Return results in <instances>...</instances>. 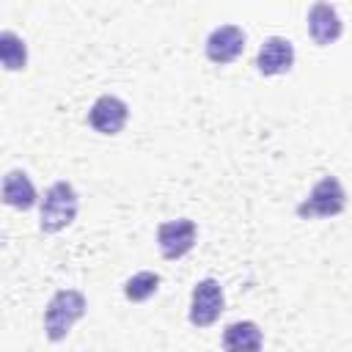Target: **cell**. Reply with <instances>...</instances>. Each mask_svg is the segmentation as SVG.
I'll list each match as a JSON object with an SVG mask.
<instances>
[{"label":"cell","mask_w":352,"mask_h":352,"mask_svg":"<svg viewBox=\"0 0 352 352\" xmlns=\"http://www.w3.org/2000/svg\"><path fill=\"white\" fill-rule=\"evenodd\" d=\"M77 214V192L69 182H55L41 201V231L44 234H55L60 228H66Z\"/></svg>","instance_id":"6da1fadb"},{"label":"cell","mask_w":352,"mask_h":352,"mask_svg":"<svg viewBox=\"0 0 352 352\" xmlns=\"http://www.w3.org/2000/svg\"><path fill=\"white\" fill-rule=\"evenodd\" d=\"M85 314V297L74 289H63L58 292L50 305H47V314H44V330H47V338L50 341H60L72 324Z\"/></svg>","instance_id":"7a4b0ae2"},{"label":"cell","mask_w":352,"mask_h":352,"mask_svg":"<svg viewBox=\"0 0 352 352\" xmlns=\"http://www.w3.org/2000/svg\"><path fill=\"white\" fill-rule=\"evenodd\" d=\"M344 206H346L344 187L338 184L336 176H324L322 182H316V187L311 190V195L297 206V214L302 220H311V217H333Z\"/></svg>","instance_id":"3957f363"},{"label":"cell","mask_w":352,"mask_h":352,"mask_svg":"<svg viewBox=\"0 0 352 352\" xmlns=\"http://www.w3.org/2000/svg\"><path fill=\"white\" fill-rule=\"evenodd\" d=\"M223 314V289L217 280L204 278L195 283L192 289V302H190V322L195 327H209L212 322H217V316Z\"/></svg>","instance_id":"277c9868"},{"label":"cell","mask_w":352,"mask_h":352,"mask_svg":"<svg viewBox=\"0 0 352 352\" xmlns=\"http://www.w3.org/2000/svg\"><path fill=\"white\" fill-rule=\"evenodd\" d=\"M157 245H160V253L165 258H170V261L173 258H182L195 245V223L187 220V217L162 223L160 231H157Z\"/></svg>","instance_id":"5b68a950"},{"label":"cell","mask_w":352,"mask_h":352,"mask_svg":"<svg viewBox=\"0 0 352 352\" xmlns=\"http://www.w3.org/2000/svg\"><path fill=\"white\" fill-rule=\"evenodd\" d=\"M242 50H245V33L236 25H220L206 38V58L220 66L236 60L242 55Z\"/></svg>","instance_id":"8992f818"},{"label":"cell","mask_w":352,"mask_h":352,"mask_svg":"<svg viewBox=\"0 0 352 352\" xmlns=\"http://www.w3.org/2000/svg\"><path fill=\"white\" fill-rule=\"evenodd\" d=\"M126 116L129 110L118 96H99L88 113V124L102 135H116L124 129Z\"/></svg>","instance_id":"52a82bcc"},{"label":"cell","mask_w":352,"mask_h":352,"mask_svg":"<svg viewBox=\"0 0 352 352\" xmlns=\"http://www.w3.org/2000/svg\"><path fill=\"white\" fill-rule=\"evenodd\" d=\"M256 66L261 74L272 77V74H286L292 66H294V47L289 38H280V36H272L261 44L258 50V58H256Z\"/></svg>","instance_id":"ba28073f"},{"label":"cell","mask_w":352,"mask_h":352,"mask_svg":"<svg viewBox=\"0 0 352 352\" xmlns=\"http://www.w3.org/2000/svg\"><path fill=\"white\" fill-rule=\"evenodd\" d=\"M341 16L330 3H316L308 11V33L319 47L333 44L341 36Z\"/></svg>","instance_id":"9c48e42d"},{"label":"cell","mask_w":352,"mask_h":352,"mask_svg":"<svg viewBox=\"0 0 352 352\" xmlns=\"http://www.w3.org/2000/svg\"><path fill=\"white\" fill-rule=\"evenodd\" d=\"M3 201L14 209H30L36 204V187L25 170H11L3 179Z\"/></svg>","instance_id":"30bf717a"},{"label":"cell","mask_w":352,"mask_h":352,"mask_svg":"<svg viewBox=\"0 0 352 352\" xmlns=\"http://www.w3.org/2000/svg\"><path fill=\"white\" fill-rule=\"evenodd\" d=\"M261 330L253 322H234L226 327L223 346L226 349H261Z\"/></svg>","instance_id":"8fae6325"},{"label":"cell","mask_w":352,"mask_h":352,"mask_svg":"<svg viewBox=\"0 0 352 352\" xmlns=\"http://www.w3.org/2000/svg\"><path fill=\"white\" fill-rule=\"evenodd\" d=\"M0 60H3V66H6L8 72H19V69H25V63H28L25 41H22L16 33H11V30H3V33H0Z\"/></svg>","instance_id":"7c38bea8"},{"label":"cell","mask_w":352,"mask_h":352,"mask_svg":"<svg viewBox=\"0 0 352 352\" xmlns=\"http://www.w3.org/2000/svg\"><path fill=\"white\" fill-rule=\"evenodd\" d=\"M157 289H160V275H157V272H135V275L124 283V294H126V300H132V302L148 300Z\"/></svg>","instance_id":"4fadbf2b"}]
</instances>
